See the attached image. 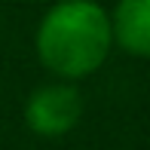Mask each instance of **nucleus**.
I'll list each match as a JSON object with an SVG mask.
<instances>
[{
    "label": "nucleus",
    "instance_id": "obj_2",
    "mask_svg": "<svg viewBox=\"0 0 150 150\" xmlns=\"http://www.w3.org/2000/svg\"><path fill=\"white\" fill-rule=\"evenodd\" d=\"M83 117V98L71 80L46 83L34 89L25 101V122L40 138H61Z\"/></svg>",
    "mask_w": 150,
    "mask_h": 150
},
{
    "label": "nucleus",
    "instance_id": "obj_3",
    "mask_svg": "<svg viewBox=\"0 0 150 150\" xmlns=\"http://www.w3.org/2000/svg\"><path fill=\"white\" fill-rule=\"evenodd\" d=\"M113 43L135 58H150V0H120L110 12Z\"/></svg>",
    "mask_w": 150,
    "mask_h": 150
},
{
    "label": "nucleus",
    "instance_id": "obj_1",
    "mask_svg": "<svg viewBox=\"0 0 150 150\" xmlns=\"http://www.w3.org/2000/svg\"><path fill=\"white\" fill-rule=\"evenodd\" d=\"M37 55L49 74L61 80H83L110 55V16L95 0H58L37 25Z\"/></svg>",
    "mask_w": 150,
    "mask_h": 150
}]
</instances>
